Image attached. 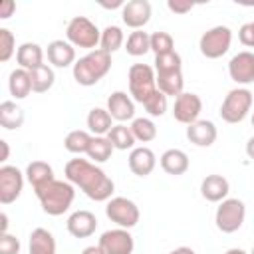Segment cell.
Here are the masks:
<instances>
[{
  "label": "cell",
  "instance_id": "cell-28",
  "mask_svg": "<svg viewBox=\"0 0 254 254\" xmlns=\"http://www.w3.org/2000/svg\"><path fill=\"white\" fill-rule=\"evenodd\" d=\"M0 125L8 131L20 129L24 125V109L16 105V101H2L0 103Z\"/></svg>",
  "mask_w": 254,
  "mask_h": 254
},
{
  "label": "cell",
  "instance_id": "cell-34",
  "mask_svg": "<svg viewBox=\"0 0 254 254\" xmlns=\"http://www.w3.org/2000/svg\"><path fill=\"white\" fill-rule=\"evenodd\" d=\"M113 145L107 137H93L91 139V145L87 149V157L93 161V163H105L111 159V153H113Z\"/></svg>",
  "mask_w": 254,
  "mask_h": 254
},
{
  "label": "cell",
  "instance_id": "cell-23",
  "mask_svg": "<svg viewBox=\"0 0 254 254\" xmlns=\"http://www.w3.org/2000/svg\"><path fill=\"white\" fill-rule=\"evenodd\" d=\"M85 123H87V129H89V133H91L93 137H105V135L111 131V127H113V117L109 115L107 109H103V107H93V109L87 113Z\"/></svg>",
  "mask_w": 254,
  "mask_h": 254
},
{
  "label": "cell",
  "instance_id": "cell-20",
  "mask_svg": "<svg viewBox=\"0 0 254 254\" xmlns=\"http://www.w3.org/2000/svg\"><path fill=\"white\" fill-rule=\"evenodd\" d=\"M127 163H129V169L133 175L147 177L153 173V169L157 165V157L149 147H135V149H131Z\"/></svg>",
  "mask_w": 254,
  "mask_h": 254
},
{
  "label": "cell",
  "instance_id": "cell-7",
  "mask_svg": "<svg viewBox=\"0 0 254 254\" xmlns=\"http://www.w3.org/2000/svg\"><path fill=\"white\" fill-rule=\"evenodd\" d=\"M230 44H232V30L228 26H214L200 36L198 50L204 58L218 60L230 50Z\"/></svg>",
  "mask_w": 254,
  "mask_h": 254
},
{
  "label": "cell",
  "instance_id": "cell-9",
  "mask_svg": "<svg viewBox=\"0 0 254 254\" xmlns=\"http://www.w3.org/2000/svg\"><path fill=\"white\" fill-rule=\"evenodd\" d=\"M105 214L111 222H115L119 228H133L139 222V206L125 196H113L107 200Z\"/></svg>",
  "mask_w": 254,
  "mask_h": 254
},
{
  "label": "cell",
  "instance_id": "cell-21",
  "mask_svg": "<svg viewBox=\"0 0 254 254\" xmlns=\"http://www.w3.org/2000/svg\"><path fill=\"white\" fill-rule=\"evenodd\" d=\"M159 163H161V169L167 175H173V177L185 175L189 171V155L181 149H167L161 155Z\"/></svg>",
  "mask_w": 254,
  "mask_h": 254
},
{
  "label": "cell",
  "instance_id": "cell-44",
  "mask_svg": "<svg viewBox=\"0 0 254 254\" xmlns=\"http://www.w3.org/2000/svg\"><path fill=\"white\" fill-rule=\"evenodd\" d=\"M246 155H248V159L254 161V137H250V139L246 141Z\"/></svg>",
  "mask_w": 254,
  "mask_h": 254
},
{
  "label": "cell",
  "instance_id": "cell-18",
  "mask_svg": "<svg viewBox=\"0 0 254 254\" xmlns=\"http://www.w3.org/2000/svg\"><path fill=\"white\" fill-rule=\"evenodd\" d=\"M230 192V183L222 175H206L200 183V194L208 202H222Z\"/></svg>",
  "mask_w": 254,
  "mask_h": 254
},
{
  "label": "cell",
  "instance_id": "cell-43",
  "mask_svg": "<svg viewBox=\"0 0 254 254\" xmlns=\"http://www.w3.org/2000/svg\"><path fill=\"white\" fill-rule=\"evenodd\" d=\"M14 10H16V4H14L12 0H4V2L0 4V18H2V20H8Z\"/></svg>",
  "mask_w": 254,
  "mask_h": 254
},
{
  "label": "cell",
  "instance_id": "cell-3",
  "mask_svg": "<svg viewBox=\"0 0 254 254\" xmlns=\"http://www.w3.org/2000/svg\"><path fill=\"white\" fill-rule=\"evenodd\" d=\"M111 69V54L103 52L101 48L87 52L83 58H79L73 64V79L83 85H95L99 79H103Z\"/></svg>",
  "mask_w": 254,
  "mask_h": 254
},
{
  "label": "cell",
  "instance_id": "cell-41",
  "mask_svg": "<svg viewBox=\"0 0 254 254\" xmlns=\"http://www.w3.org/2000/svg\"><path fill=\"white\" fill-rule=\"evenodd\" d=\"M238 40H240L246 48H254V20L240 26V30H238Z\"/></svg>",
  "mask_w": 254,
  "mask_h": 254
},
{
  "label": "cell",
  "instance_id": "cell-26",
  "mask_svg": "<svg viewBox=\"0 0 254 254\" xmlns=\"http://www.w3.org/2000/svg\"><path fill=\"white\" fill-rule=\"evenodd\" d=\"M30 254H56V240L54 234L46 228H34L30 234Z\"/></svg>",
  "mask_w": 254,
  "mask_h": 254
},
{
  "label": "cell",
  "instance_id": "cell-25",
  "mask_svg": "<svg viewBox=\"0 0 254 254\" xmlns=\"http://www.w3.org/2000/svg\"><path fill=\"white\" fill-rule=\"evenodd\" d=\"M56 177H54V169L52 165H48L46 161H32L28 167H26V181L32 185V189H40L48 183H52Z\"/></svg>",
  "mask_w": 254,
  "mask_h": 254
},
{
  "label": "cell",
  "instance_id": "cell-27",
  "mask_svg": "<svg viewBox=\"0 0 254 254\" xmlns=\"http://www.w3.org/2000/svg\"><path fill=\"white\" fill-rule=\"evenodd\" d=\"M157 77V89L163 91L167 97L173 95H181L183 93V85H185V79H183V69L179 71H165V73H155Z\"/></svg>",
  "mask_w": 254,
  "mask_h": 254
},
{
  "label": "cell",
  "instance_id": "cell-12",
  "mask_svg": "<svg viewBox=\"0 0 254 254\" xmlns=\"http://www.w3.org/2000/svg\"><path fill=\"white\" fill-rule=\"evenodd\" d=\"M99 246L105 254H133L135 240L127 228H113L99 236Z\"/></svg>",
  "mask_w": 254,
  "mask_h": 254
},
{
  "label": "cell",
  "instance_id": "cell-1",
  "mask_svg": "<svg viewBox=\"0 0 254 254\" xmlns=\"http://www.w3.org/2000/svg\"><path fill=\"white\" fill-rule=\"evenodd\" d=\"M64 175L65 181H69L73 187H79V190L95 202L113 198L111 194L115 190V183L111 181V177L105 175L103 169L87 159H69L65 163Z\"/></svg>",
  "mask_w": 254,
  "mask_h": 254
},
{
  "label": "cell",
  "instance_id": "cell-14",
  "mask_svg": "<svg viewBox=\"0 0 254 254\" xmlns=\"http://www.w3.org/2000/svg\"><path fill=\"white\" fill-rule=\"evenodd\" d=\"M151 4L147 0H129L121 8V20L127 28L141 30L151 20Z\"/></svg>",
  "mask_w": 254,
  "mask_h": 254
},
{
  "label": "cell",
  "instance_id": "cell-29",
  "mask_svg": "<svg viewBox=\"0 0 254 254\" xmlns=\"http://www.w3.org/2000/svg\"><path fill=\"white\" fill-rule=\"evenodd\" d=\"M30 77H32V91L36 93H46L52 89L54 81H56V75H54V69L48 65V64H42L40 67L32 69L30 71Z\"/></svg>",
  "mask_w": 254,
  "mask_h": 254
},
{
  "label": "cell",
  "instance_id": "cell-5",
  "mask_svg": "<svg viewBox=\"0 0 254 254\" xmlns=\"http://www.w3.org/2000/svg\"><path fill=\"white\" fill-rule=\"evenodd\" d=\"M65 38L73 48L91 50L101 40V30L85 16H73L65 26Z\"/></svg>",
  "mask_w": 254,
  "mask_h": 254
},
{
  "label": "cell",
  "instance_id": "cell-24",
  "mask_svg": "<svg viewBox=\"0 0 254 254\" xmlns=\"http://www.w3.org/2000/svg\"><path fill=\"white\" fill-rule=\"evenodd\" d=\"M8 89H10V95L14 99H26L32 91V77H30V71L28 69H22V67H16L10 71V77H8Z\"/></svg>",
  "mask_w": 254,
  "mask_h": 254
},
{
  "label": "cell",
  "instance_id": "cell-8",
  "mask_svg": "<svg viewBox=\"0 0 254 254\" xmlns=\"http://www.w3.org/2000/svg\"><path fill=\"white\" fill-rule=\"evenodd\" d=\"M244 218H246V206L240 198H224L218 204L216 214H214L216 228L224 234L236 232L244 224Z\"/></svg>",
  "mask_w": 254,
  "mask_h": 254
},
{
  "label": "cell",
  "instance_id": "cell-6",
  "mask_svg": "<svg viewBox=\"0 0 254 254\" xmlns=\"http://www.w3.org/2000/svg\"><path fill=\"white\" fill-rule=\"evenodd\" d=\"M252 101H254V97H252V91L250 89H246V87H234V89H230L226 93V97H224L218 113H220L222 121H226V123H232V125L234 123H240L250 113Z\"/></svg>",
  "mask_w": 254,
  "mask_h": 254
},
{
  "label": "cell",
  "instance_id": "cell-4",
  "mask_svg": "<svg viewBox=\"0 0 254 254\" xmlns=\"http://www.w3.org/2000/svg\"><path fill=\"white\" fill-rule=\"evenodd\" d=\"M127 79H129V95L137 103H145L157 91L155 67L147 64H133L129 67Z\"/></svg>",
  "mask_w": 254,
  "mask_h": 254
},
{
  "label": "cell",
  "instance_id": "cell-37",
  "mask_svg": "<svg viewBox=\"0 0 254 254\" xmlns=\"http://www.w3.org/2000/svg\"><path fill=\"white\" fill-rule=\"evenodd\" d=\"M151 52L155 56L175 52V40L169 32H153L151 34Z\"/></svg>",
  "mask_w": 254,
  "mask_h": 254
},
{
  "label": "cell",
  "instance_id": "cell-42",
  "mask_svg": "<svg viewBox=\"0 0 254 254\" xmlns=\"http://www.w3.org/2000/svg\"><path fill=\"white\" fill-rule=\"evenodd\" d=\"M167 8L171 12H175V14H187V12H190L194 8V4L192 2H181V0H169Z\"/></svg>",
  "mask_w": 254,
  "mask_h": 254
},
{
  "label": "cell",
  "instance_id": "cell-10",
  "mask_svg": "<svg viewBox=\"0 0 254 254\" xmlns=\"http://www.w3.org/2000/svg\"><path fill=\"white\" fill-rule=\"evenodd\" d=\"M202 111V99L192 93V91H183L181 95L175 97V105H173V117L179 123L190 125L194 121H198V115Z\"/></svg>",
  "mask_w": 254,
  "mask_h": 254
},
{
  "label": "cell",
  "instance_id": "cell-49",
  "mask_svg": "<svg viewBox=\"0 0 254 254\" xmlns=\"http://www.w3.org/2000/svg\"><path fill=\"white\" fill-rule=\"evenodd\" d=\"M99 4H101L103 8H119V6L123 8V6H125L121 0H115V2H111V4H109V2H99Z\"/></svg>",
  "mask_w": 254,
  "mask_h": 254
},
{
  "label": "cell",
  "instance_id": "cell-31",
  "mask_svg": "<svg viewBox=\"0 0 254 254\" xmlns=\"http://www.w3.org/2000/svg\"><path fill=\"white\" fill-rule=\"evenodd\" d=\"M91 139H93V135L89 131L75 129V131H69L65 135L64 147H65V151H69L73 155H81V153H87V149L91 145Z\"/></svg>",
  "mask_w": 254,
  "mask_h": 254
},
{
  "label": "cell",
  "instance_id": "cell-33",
  "mask_svg": "<svg viewBox=\"0 0 254 254\" xmlns=\"http://www.w3.org/2000/svg\"><path fill=\"white\" fill-rule=\"evenodd\" d=\"M125 42V36H123V30L119 26H105L101 30V40H99V46L103 52L107 54H113L117 52Z\"/></svg>",
  "mask_w": 254,
  "mask_h": 254
},
{
  "label": "cell",
  "instance_id": "cell-30",
  "mask_svg": "<svg viewBox=\"0 0 254 254\" xmlns=\"http://www.w3.org/2000/svg\"><path fill=\"white\" fill-rule=\"evenodd\" d=\"M105 137L111 141L113 149H117V151L133 149V145H135V141H137V139L133 137V133H131V127H127V125H123V123L113 125L111 131H109Z\"/></svg>",
  "mask_w": 254,
  "mask_h": 254
},
{
  "label": "cell",
  "instance_id": "cell-32",
  "mask_svg": "<svg viewBox=\"0 0 254 254\" xmlns=\"http://www.w3.org/2000/svg\"><path fill=\"white\" fill-rule=\"evenodd\" d=\"M125 50L129 56H145L149 50H151V36L143 30H133L125 42Z\"/></svg>",
  "mask_w": 254,
  "mask_h": 254
},
{
  "label": "cell",
  "instance_id": "cell-22",
  "mask_svg": "<svg viewBox=\"0 0 254 254\" xmlns=\"http://www.w3.org/2000/svg\"><path fill=\"white\" fill-rule=\"evenodd\" d=\"M16 62L22 69H36L44 64V50L36 42H24L16 52Z\"/></svg>",
  "mask_w": 254,
  "mask_h": 254
},
{
  "label": "cell",
  "instance_id": "cell-39",
  "mask_svg": "<svg viewBox=\"0 0 254 254\" xmlns=\"http://www.w3.org/2000/svg\"><path fill=\"white\" fill-rule=\"evenodd\" d=\"M16 50L14 34L8 28H0V62H8Z\"/></svg>",
  "mask_w": 254,
  "mask_h": 254
},
{
  "label": "cell",
  "instance_id": "cell-47",
  "mask_svg": "<svg viewBox=\"0 0 254 254\" xmlns=\"http://www.w3.org/2000/svg\"><path fill=\"white\" fill-rule=\"evenodd\" d=\"M0 220H2V224H0V234H6V232H8V214L2 212V214H0Z\"/></svg>",
  "mask_w": 254,
  "mask_h": 254
},
{
  "label": "cell",
  "instance_id": "cell-16",
  "mask_svg": "<svg viewBox=\"0 0 254 254\" xmlns=\"http://www.w3.org/2000/svg\"><path fill=\"white\" fill-rule=\"evenodd\" d=\"M65 226H67V232L73 238H87V236H91L95 232L97 218L89 210H75V212L69 214Z\"/></svg>",
  "mask_w": 254,
  "mask_h": 254
},
{
  "label": "cell",
  "instance_id": "cell-45",
  "mask_svg": "<svg viewBox=\"0 0 254 254\" xmlns=\"http://www.w3.org/2000/svg\"><path fill=\"white\" fill-rule=\"evenodd\" d=\"M81 254H105L103 250H101V246L99 244H95V246H87V248H83V252Z\"/></svg>",
  "mask_w": 254,
  "mask_h": 254
},
{
  "label": "cell",
  "instance_id": "cell-36",
  "mask_svg": "<svg viewBox=\"0 0 254 254\" xmlns=\"http://www.w3.org/2000/svg\"><path fill=\"white\" fill-rule=\"evenodd\" d=\"M183 69V60L177 52L161 54L155 56V73H165V71H179Z\"/></svg>",
  "mask_w": 254,
  "mask_h": 254
},
{
  "label": "cell",
  "instance_id": "cell-15",
  "mask_svg": "<svg viewBox=\"0 0 254 254\" xmlns=\"http://www.w3.org/2000/svg\"><path fill=\"white\" fill-rule=\"evenodd\" d=\"M107 111L119 123L131 121V119H135V101L125 91H113L107 97Z\"/></svg>",
  "mask_w": 254,
  "mask_h": 254
},
{
  "label": "cell",
  "instance_id": "cell-51",
  "mask_svg": "<svg viewBox=\"0 0 254 254\" xmlns=\"http://www.w3.org/2000/svg\"><path fill=\"white\" fill-rule=\"evenodd\" d=\"M252 127H254V111H252Z\"/></svg>",
  "mask_w": 254,
  "mask_h": 254
},
{
  "label": "cell",
  "instance_id": "cell-13",
  "mask_svg": "<svg viewBox=\"0 0 254 254\" xmlns=\"http://www.w3.org/2000/svg\"><path fill=\"white\" fill-rule=\"evenodd\" d=\"M228 75L238 85L254 83V54L252 52H238L228 62Z\"/></svg>",
  "mask_w": 254,
  "mask_h": 254
},
{
  "label": "cell",
  "instance_id": "cell-11",
  "mask_svg": "<svg viewBox=\"0 0 254 254\" xmlns=\"http://www.w3.org/2000/svg\"><path fill=\"white\" fill-rule=\"evenodd\" d=\"M24 189V175L18 167L4 165L0 167V202L10 204L14 202Z\"/></svg>",
  "mask_w": 254,
  "mask_h": 254
},
{
  "label": "cell",
  "instance_id": "cell-38",
  "mask_svg": "<svg viewBox=\"0 0 254 254\" xmlns=\"http://www.w3.org/2000/svg\"><path fill=\"white\" fill-rule=\"evenodd\" d=\"M143 107H145V111H147L151 117H161V115H165V111H167V107H169L167 95L157 89V91L143 103Z\"/></svg>",
  "mask_w": 254,
  "mask_h": 254
},
{
  "label": "cell",
  "instance_id": "cell-19",
  "mask_svg": "<svg viewBox=\"0 0 254 254\" xmlns=\"http://www.w3.org/2000/svg\"><path fill=\"white\" fill-rule=\"evenodd\" d=\"M48 62L54 67H69L75 64V48L67 40H54L48 44Z\"/></svg>",
  "mask_w": 254,
  "mask_h": 254
},
{
  "label": "cell",
  "instance_id": "cell-17",
  "mask_svg": "<svg viewBox=\"0 0 254 254\" xmlns=\"http://www.w3.org/2000/svg\"><path fill=\"white\" fill-rule=\"evenodd\" d=\"M218 137L216 125L208 119H198L187 127V139L196 147H210Z\"/></svg>",
  "mask_w": 254,
  "mask_h": 254
},
{
  "label": "cell",
  "instance_id": "cell-52",
  "mask_svg": "<svg viewBox=\"0 0 254 254\" xmlns=\"http://www.w3.org/2000/svg\"><path fill=\"white\" fill-rule=\"evenodd\" d=\"M250 254H254V246H252V252H250Z\"/></svg>",
  "mask_w": 254,
  "mask_h": 254
},
{
  "label": "cell",
  "instance_id": "cell-46",
  "mask_svg": "<svg viewBox=\"0 0 254 254\" xmlns=\"http://www.w3.org/2000/svg\"><path fill=\"white\" fill-rule=\"evenodd\" d=\"M169 254H196L192 248H189V246H179V248H175V250H171Z\"/></svg>",
  "mask_w": 254,
  "mask_h": 254
},
{
  "label": "cell",
  "instance_id": "cell-40",
  "mask_svg": "<svg viewBox=\"0 0 254 254\" xmlns=\"http://www.w3.org/2000/svg\"><path fill=\"white\" fill-rule=\"evenodd\" d=\"M20 252V240L6 232V234H0V254H18Z\"/></svg>",
  "mask_w": 254,
  "mask_h": 254
},
{
  "label": "cell",
  "instance_id": "cell-35",
  "mask_svg": "<svg viewBox=\"0 0 254 254\" xmlns=\"http://www.w3.org/2000/svg\"><path fill=\"white\" fill-rule=\"evenodd\" d=\"M131 133L137 141L141 143H149L157 137V125L149 119V117H135L131 121Z\"/></svg>",
  "mask_w": 254,
  "mask_h": 254
},
{
  "label": "cell",
  "instance_id": "cell-50",
  "mask_svg": "<svg viewBox=\"0 0 254 254\" xmlns=\"http://www.w3.org/2000/svg\"><path fill=\"white\" fill-rule=\"evenodd\" d=\"M224 254H246L242 248H230V250H226Z\"/></svg>",
  "mask_w": 254,
  "mask_h": 254
},
{
  "label": "cell",
  "instance_id": "cell-48",
  "mask_svg": "<svg viewBox=\"0 0 254 254\" xmlns=\"http://www.w3.org/2000/svg\"><path fill=\"white\" fill-rule=\"evenodd\" d=\"M0 147H2V159H0V161H6L8 155H10V147H8V143H6L4 139L0 141Z\"/></svg>",
  "mask_w": 254,
  "mask_h": 254
},
{
  "label": "cell",
  "instance_id": "cell-2",
  "mask_svg": "<svg viewBox=\"0 0 254 254\" xmlns=\"http://www.w3.org/2000/svg\"><path fill=\"white\" fill-rule=\"evenodd\" d=\"M34 192H36V196H38V200H40L42 210H44L46 214H50V216H60V214H64V212L71 206V202H73V198H75V189H73V185H71L69 181H58V179H54L52 183H48V185L36 189Z\"/></svg>",
  "mask_w": 254,
  "mask_h": 254
}]
</instances>
